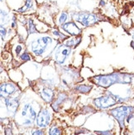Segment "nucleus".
Wrapping results in <instances>:
<instances>
[{
	"label": "nucleus",
	"mask_w": 134,
	"mask_h": 135,
	"mask_svg": "<svg viewBox=\"0 0 134 135\" xmlns=\"http://www.w3.org/2000/svg\"><path fill=\"white\" fill-rule=\"evenodd\" d=\"M51 42H52V39L49 37H44L38 38L32 42L31 45L32 51L35 55L42 56L45 52L46 47H47V45L51 44Z\"/></svg>",
	"instance_id": "obj_2"
},
{
	"label": "nucleus",
	"mask_w": 134,
	"mask_h": 135,
	"mask_svg": "<svg viewBox=\"0 0 134 135\" xmlns=\"http://www.w3.org/2000/svg\"><path fill=\"white\" fill-rule=\"evenodd\" d=\"M131 45H132V46L134 48V42H132V43H131Z\"/></svg>",
	"instance_id": "obj_26"
},
{
	"label": "nucleus",
	"mask_w": 134,
	"mask_h": 135,
	"mask_svg": "<svg viewBox=\"0 0 134 135\" xmlns=\"http://www.w3.org/2000/svg\"><path fill=\"white\" fill-rule=\"evenodd\" d=\"M32 7V0H26L25 5L23 6L22 8H19L18 10H17V12H19V13H25L26 11L31 9Z\"/></svg>",
	"instance_id": "obj_13"
},
{
	"label": "nucleus",
	"mask_w": 134,
	"mask_h": 135,
	"mask_svg": "<svg viewBox=\"0 0 134 135\" xmlns=\"http://www.w3.org/2000/svg\"><path fill=\"white\" fill-rule=\"evenodd\" d=\"M51 116L48 110L46 109L41 110V112H39L37 117V125L40 128H45L46 126H48L51 119Z\"/></svg>",
	"instance_id": "obj_8"
},
{
	"label": "nucleus",
	"mask_w": 134,
	"mask_h": 135,
	"mask_svg": "<svg viewBox=\"0 0 134 135\" xmlns=\"http://www.w3.org/2000/svg\"><path fill=\"white\" fill-rule=\"evenodd\" d=\"M21 59L22 60V61H29L31 59L30 58V56H29L27 53H26V52H24L22 56H21Z\"/></svg>",
	"instance_id": "obj_19"
},
{
	"label": "nucleus",
	"mask_w": 134,
	"mask_h": 135,
	"mask_svg": "<svg viewBox=\"0 0 134 135\" xmlns=\"http://www.w3.org/2000/svg\"><path fill=\"white\" fill-rule=\"evenodd\" d=\"M42 96L45 101L51 102L52 97H53V91H52V90L49 89V88H45L42 92Z\"/></svg>",
	"instance_id": "obj_12"
},
{
	"label": "nucleus",
	"mask_w": 134,
	"mask_h": 135,
	"mask_svg": "<svg viewBox=\"0 0 134 135\" xmlns=\"http://www.w3.org/2000/svg\"><path fill=\"white\" fill-rule=\"evenodd\" d=\"M62 29L66 32H68L69 34H71V36H77L81 32L80 28L73 22L64 23L62 26Z\"/></svg>",
	"instance_id": "obj_9"
},
{
	"label": "nucleus",
	"mask_w": 134,
	"mask_h": 135,
	"mask_svg": "<svg viewBox=\"0 0 134 135\" xmlns=\"http://www.w3.org/2000/svg\"><path fill=\"white\" fill-rule=\"evenodd\" d=\"M32 134H43V133L41 131V130H37V131H34V132H32Z\"/></svg>",
	"instance_id": "obj_24"
},
{
	"label": "nucleus",
	"mask_w": 134,
	"mask_h": 135,
	"mask_svg": "<svg viewBox=\"0 0 134 135\" xmlns=\"http://www.w3.org/2000/svg\"><path fill=\"white\" fill-rule=\"evenodd\" d=\"M71 52V47L66 45L60 46L56 51L55 59L59 64H63L66 58L70 56Z\"/></svg>",
	"instance_id": "obj_7"
},
{
	"label": "nucleus",
	"mask_w": 134,
	"mask_h": 135,
	"mask_svg": "<svg viewBox=\"0 0 134 135\" xmlns=\"http://www.w3.org/2000/svg\"><path fill=\"white\" fill-rule=\"evenodd\" d=\"M6 32H7V31H6V29L3 27V25H1V37H2L3 40V38H4L5 36H6Z\"/></svg>",
	"instance_id": "obj_22"
},
{
	"label": "nucleus",
	"mask_w": 134,
	"mask_h": 135,
	"mask_svg": "<svg viewBox=\"0 0 134 135\" xmlns=\"http://www.w3.org/2000/svg\"><path fill=\"white\" fill-rule=\"evenodd\" d=\"M132 76L122 74H111L106 75H100L95 78V83L102 87H108L115 83H129L132 80Z\"/></svg>",
	"instance_id": "obj_1"
},
{
	"label": "nucleus",
	"mask_w": 134,
	"mask_h": 135,
	"mask_svg": "<svg viewBox=\"0 0 134 135\" xmlns=\"http://www.w3.org/2000/svg\"><path fill=\"white\" fill-rule=\"evenodd\" d=\"M134 110L133 107L130 106H121L111 110V114L114 118L118 121L120 126L123 128L124 126V120L130 113H132Z\"/></svg>",
	"instance_id": "obj_3"
},
{
	"label": "nucleus",
	"mask_w": 134,
	"mask_h": 135,
	"mask_svg": "<svg viewBox=\"0 0 134 135\" xmlns=\"http://www.w3.org/2000/svg\"><path fill=\"white\" fill-rule=\"evenodd\" d=\"M22 115L25 118V120L23 122L24 124L30 125L32 124V122L37 119V113L35 112L34 109L31 104H26L22 109Z\"/></svg>",
	"instance_id": "obj_6"
},
{
	"label": "nucleus",
	"mask_w": 134,
	"mask_h": 135,
	"mask_svg": "<svg viewBox=\"0 0 134 135\" xmlns=\"http://www.w3.org/2000/svg\"><path fill=\"white\" fill-rule=\"evenodd\" d=\"M5 104L8 108V112L12 114H15L16 110L19 105V101L17 99H6Z\"/></svg>",
	"instance_id": "obj_10"
},
{
	"label": "nucleus",
	"mask_w": 134,
	"mask_h": 135,
	"mask_svg": "<svg viewBox=\"0 0 134 135\" xmlns=\"http://www.w3.org/2000/svg\"><path fill=\"white\" fill-rule=\"evenodd\" d=\"M91 86H88V85H80L78 87H76V90L81 93H88L90 90H91Z\"/></svg>",
	"instance_id": "obj_14"
},
{
	"label": "nucleus",
	"mask_w": 134,
	"mask_h": 135,
	"mask_svg": "<svg viewBox=\"0 0 134 135\" xmlns=\"http://www.w3.org/2000/svg\"><path fill=\"white\" fill-rule=\"evenodd\" d=\"M115 95H105V96H102L98 99H95L94 100L95 104L98 108L100 109H107L110 106H113V105L117 104L118 100L116 99Z\"/></svg>",
	"instance_id": "obj_5"
},
{
	"label": "nucleus",
	"mask_w": 134,
	"mask_h": 135,
	"mask_svg": "<svg viewBox=\"0 0 134 135\" xmlns=\"http://www.w3.org/2000/svg\"><path fill=\"white\" fill-rule=\"evenodd\" d=\"M66 45L68 46H70V47H71V46H76V44H75L74 39H71V40L67 41V42H66Z\"/></svg>",
	"instance_id": "obj_21"
},
{
	"label": "nucleus",
	"mask_w": 134,
	"mask_h": 135,
	"mask_svg": "<svg viewBox=\"0 0 134 135\" xmlns=\"http://www.w3.org/2000/svg\"><path fill=\"white\" fill-rule=\"evenodd\" d=\"M28 32L29 33H35L37 32V28L35 27V25L33 24V21L32 19L29 20V27H28Z\"/></svg>",
	"instance_id": "obj_16"
},
{
	"label": "nucleus",
	"mask_w": 134,
	"mask_h": 135,
	"mask_svg": "<svg viewBox=\"0 0 134 135\" xmlns=\"http://www.w3.org/2000/svg\"><path fill=\"white\" fill-rule=\"evenodd\" d=\"M21 51H22V46H21L20 45H17V48H16V53H17V55H19V53L21 52Z\"/></svg>",
	"instance_id": "obj_23"
},
{
	"label": "nucleus",
	"mask_w": 134,
	"mask_h": 135,
	"mask_svg": "<svg viewBox=\"0 0 134 135\" xmlns=\"http://www.w3.org/2000/svg\"><path fill=\"white\" fill-rule=\"evenodd\" d=\"M74 18L75 21L80 22L81 24L85 27H89L90 25H93L98 22V17L92 13H75Z\"/></svg>",
	"instance_id": "obj_4"
},
{
	"label": "nucleus",
	"mask_w": 134,
	"mask_h": 135,
	"mask_svg": "<svg viewBox=\"0 0 134 135\" xmlns=\"http://www.w3.org/2000/svg\"><path fill=\"white\" fill-rule=\"evenodd\" d=\"M61 130L59 128H57L56 127H53L51 128L50 131H49V134H61Z\"/></svg>",
	"instance_id": "obj_18"
},
{
	"label": "nucleus",
	"mask_w": 134,
	"mask_h": 135,
	"mask_svg": "<svg viewBox=\"0 0 134 135\" xmlns=\"http://www.w3.org/2000/svg\"><path fill=\"white\" fill-rule=\"evenodd\" d=\"M53 34L56 35V36H57V37H61V38H66V37L65 36V35L61 34L59 31H53Z\"/></svg>",
	"instance_id": "obj_20"
},
{
	"label": "nucleus",
	"mask_w": 134,
	"mask_h": 135,
	"mask_svg": "<svg viewBox=\"0 0 134 135\" xmlns=\"http://www.w3.org/2000/svg\"><path fill=\"white\" fill-rule=\"evenodd\" d=\"M17 90V88L13 85L9 83H5L1 85V95H10L13 94Z\"/></svg>",
	"instance_id": "obj_11"
},
{
	"label": "nucleus",
	"mask_w": 134,
	"mask_h": 135,
	"mask_svg": "<svg viewBox=\"0 0 134 135\" xmlns=\"http://www.w3.org/2000/svg\"><path fill=\"white\" fill-rule=\"evenodd\" d=\"M103 5H105V2H104L103 0H101V1H100V6H103Z\"/></svg>",
	"instance_id": "obj_25"
},
{
	"label": "nucleus",
	"mask_w": 134,
	"mask_h": 135,
	"mask_svg": "<svg viewBox=\"0 0 134 135\" xmlns=\"http://www.w3.org/2000/svg\"><path fill=\"white\" fill-rule=\"evenodd\" d=\"M67 17H68V15H67V13H66V12H63V13L61 14V16H60V17H59V22H60V24H64L66 22V20H67Z\"/></svg>",
	"instance_id": "obj_17"
},
{
	"label": "nucleus",
	"mask_w": 134,
	"mask_h": 135,
	"mask_svg": "<svg viewBox=\"0 0 134 135\" xmlns=\"http://www.w3.org/2000/svg\"><path fill=\"white\" fill-rule=\"evenodd\" d=\"M1 22L2 24H3V22L7 23L8 22V14L3 10H1Z\"/></svg>",
	"instance_id": "obj_15"
}]
</instances>
